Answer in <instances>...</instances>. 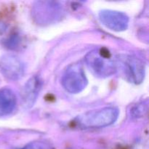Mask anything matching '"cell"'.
Returning a JSON list of instances; mask_svg holds the SVG:
<instances>
[{
    "mask_svg": "<svg viewBox=\"0 0 149 149\" xmlns=\"http://www.w3.org/2000/svg\"><path fill=\"white\" fill-rule=\"evenodd\" d=\"M119 116V110L114 107H106L87 111L75 118L74 126L80 129H97L114 123Z\"/></svg>",
    "mask_w": 149,
    "mask_h": 149,
    "instance_id": "1",
    "label": "cell"
},
{
    "mask_svg": "<svg viewBox=\"0 0 149 149\" xmlns=\"http://www.w3.org/2000/svg\"><path fill=\"white\" fill-rule=\"evenodd\" d=\"M87 67L93 74L98 77H109L117 70L116 61H114L110 52L106 48L94 49L85 57Z\"/></svg>",
    "mask_w": 149,
    "mask_h": 149,
    "instance_id": "2",
    "label": "cell"
},
{
    "mask_svg": "<svg viewBox=\"0 0 149 149\" xmlns=\"http://www.w3.org/2000/svg\"><path fill=\"white\" fill-rule=\"evenodd\" d=\"M116 64L120 65L123 69L127 79L134 84H141L145 78V64L135 56L122 55L119 57Z\"/></svg>",
    "mask_w": 149,
    "mask_h": 149,
    "instance_id": "3",
    "label": "cell"
},
{
    "mask_svg": "<svg viewBox=\"0 0 149 149\" xmlns=\"http://www.w3.org/2000/svg\"><path fill=\"white\" fill-rule=\"evenodd\" d=\"M87 79L82 68L79 64L68 67L62 78V84L66 91L70 93H77L82 91L86 87Z\"/></svg>",
    "mask_w": 149,
    "mask_h": 149,
    "instance_id": "4",
    "label": "cell"
},
{
    "mask_svg": "<svg viewBox=\"0 0 149 149\" xmlns=\"http://www.w3.org/2000/svg\"><path fill=\"white\" fill-rule=\"evenodd\" d=\"M99 18L102 24L115 31L126 30L129 23V18L126 14L113 10H103L99 13Z\"/></svg>",
    "mask_w": 149,
    "mask_h": 149,
    "instance_id": "5",
    "label": "cell"
},
{
    "mask_svg": "<svg viewBox=\"0 0 149 149\" xmlns=\"http://www.w3.org/2000/svg\"><path fill=\"white\" fill-rule=\"evenodd\" d=\"M1 71L6 77L12 80H18L24 74V65L17 57L7 55L1 59Z\"/></svg>",
    "mask_w": 149,
    "mask_h": 149,
    "instance_id": "6",
    "label": "cell"
},
{
    "mask_svg": "<svg viewBox=\"0 0 149 149\" xmlns=\"http://www.w3.org/2000/svg\"><path fill=\"white\" fill-rule=\"evenodd\" d=\"M42 82L38 77H33L25 84L21 92L23 104L26 109L34 105L42 89Z\"/></svg>",
    "mask_w": 149,
    "mask_h": 149,
    "instance_id": "7",
    "label": "cell"
},
{
    "mask_svg": "<svg viewBox=\"0 0 149 149\" xmlns=\"http://www.w3.org/2000/svg\"><path fill=\"white\" fill-rule=\"evenodd\" d=\"M17 98L14 92L10 88L0 89V116H6L14 111Z\"/></svg>",
    "mask_w": 149,
    "mask_h": 149,
    "instance_id": "8",
    "label": "cell"
},
{
    "mask_svg": "<svg viewBox=\"0 0 149 149\" xmlns=\"http://www.w3.org/2000/svg\"><path fill=\"white\" fill-rule=\"evenodd\" d=\"M148 111V100L141 102L131 109V115L133 118L143 117Z\"/></svg>",
    "mask_w": 149,
    "mask_h": 149,
    "instance_id": "9",
    "label": "cell"
},
{
    "mask_svg": "<svg viewBox=\"0 0 149 149\" xmlns=\"http://www.w3.org/2000/svg\"><path fill=\"white\" fill-rule=\"evenodd\" d=\"M22 149H52L50 145L42 141H34L26 145Z\"/></svg>",
    "mask_w": 149,
    "mask_h": 149,
    "instance_id": "10",
    "label": "cell"
}]
</instances>
